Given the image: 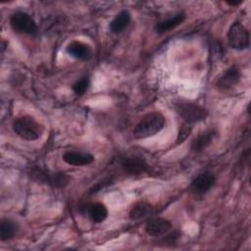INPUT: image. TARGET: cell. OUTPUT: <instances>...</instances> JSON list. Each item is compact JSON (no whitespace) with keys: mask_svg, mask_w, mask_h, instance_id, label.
Instances as JSON below:
<instances>
[{"mask_svg":"<svg viewBox=\"0 0 251 251\" xmlns=\"http://www.w3.org/2000/svg\"><path fill=\"white\" fill-rule=\"evenodd\" d=\"M165 123V117L160 112H151L137 123L133 129V136L137 139L153 136L163 129Z\"/></svg>","mask_w":251,"mask_h":251,"instance_id":"6da1fadb","label":"cell"},{"mask_svg":"<svg viewBox=\"0 0 251 251\" xmlns=\"http://www.w3.org/2000/svg\"><path fill=\"white\" fill-rule=\"evenodd\" d=\"M13 130L23 139L36 140L41 136L44 127L32 117L22 116L14 121Z\"/></svg>","mask_w":251,"mask_h":251,"instance_id":"7a4b0ae2","label":"cell"},{"mask_svg":"<svg viewBox=\"0 0 251 251\" xmlns=\"http://www.w3.org/2000/svg\"><path fill=\"white\" fill-rule=\"evenodd\" d=\"M30 177L34 181L48 184L52 187H65L70 182V176L62 172H49L34 168L29 172Z\"/></svg>","mask_w":251,"mask_h":251,"instance_id":"3957f363","label":"cell"},{"mask_svg":"<svg viewBox=\"0 0 251 251\" xmlns=\"http://www.w3.org/2000/svg\"><path fill=\"white\" fill-rule=\"evenodd\" d=\"M175 108L176 113L187 124L201 122L208 116V111L204 107L193 102H178Z\"/></svg>","mask_w":251,"mask_h":251,"instance_id":"277c9868","label":"cell"},{"mask_svg":"<svg viewBox=\"0 0 251 251\" xmlns=\"http://www.w3.org/2000/svg\"><path fill=\"white\" fill-rule=\"evenodd\" d=\"M10 25L17 33L34 35L37 32V25L35 21L25 12H15L10 18Z\"/></svg>","mask_w":251,"mask_h":251,"instance_id":"5b68a950","label":"cell"},{"mask_svg":"<svg viewBox=\"0 0 251 251\" xmlns=\"http://www.w3.org/2000/svg\"><path fill=\"white\" fill-rule=\"evenodd\" d=\"M227 40L231 48L235 50H244L249 47V31L240 22H234L228 28Z\"/></svg>","mask_w":251,"mask_h":251,"instance_id":"8992f818","label":"cell"},{"mask_svg":"<svg viewBox=\"0 0 251 251\" xmlns=\"http://www.w3.org/2000/svg\"><path fill=\"white\" fill-rule=\"evenodd\" d=\"M173 227L172 223L165 218H152L145 225V231L148 235L158 237L167 234Z\"/></svg>","mask_w":251,"mask_h":251,"instance_id":"52a82bcc","label":"cell"},{"mask_svg":"<svg viewBox=\"0 0 251 251\" xmlns=\"http://www.w3.org/2000/svg\"><path fill=\"white\" fill-rule=\"evenodd\" d=\"M66 51L71 57L80 61H88L93 55L91 47L88 44L78 40L71 41L67 45Z\"/></svg>","mask_w":251,"mask_h":251,"instance_id":"ba28073f","label":"cell"},{"mask_svg":"<svg viewBox=\"0 0 251 251\" xmlns=\"http://www.w3.org/2000/svg\"><path fill=\"white\" fill-rule=\"evenodd\" d=\"M216 182L214 174L210 172H204L198 175L191 183V190L195 194H204L210 190Z\"/></svg>","mask_w":251,"mask_h":251,"instance_id":"9c48e42d","label":"cell"},{"mask_svg":"<svg viewBox=\"0 0 251 251\" xmlns=\"http://www.w3.org/2000/svg\"><path fill=\"white\" fill-rule=\"evenodd\" d=\"M240 77L241 72L239 68L233 65L223 74V75L218 79L216 84L220 89H228L236 85L240 80Z\"/></svg>","mask_w":251,"mask_h":251,"instance_id":"30bf717a","label":"cell"},{"mask_svg":"<svg viewBox=\"0 0 251 251\" xmlns=\"http://www.w3.org/2000/svg\"><path fill=\"white\" fill-rule=\"evenodd\" d=\"M122 168L127 174L139 175L148 170V164L139 156H130L123 160Z\"/></svg>","mask_w":251,"mask_h":251,"instance_id":"8fae6325","label":"cell"},{"mask_svg":"<svg viewBox=\"0 0 251 251\" xmlns=\"http://www.w3.org/2000/svg\"><path fill=\"white\" fill-rule=\"evenodd\" d=\"M217 130L215 128H209L203 132H200L195 136L192 141L190 148L193 152H201L205 150L217 136Z\"/></svg>","mask_w":251,"mask_h":251,"instance_id":"7c38bea8","label":"cell"},{"mask_svg":"<svg viewBox=\"0 0 251 251\" xmlns=\"http://www.w3.org/2000/svg\"><path fill=\"white\" fill-rule=\"evenodd\" d=\"M63 161L70 166H86L94 161V157L90 153L78 151H67L63 154Z\"/></svg>","mask_w":251,"mask_h":251,"instance_id":"4fadbf2b","label":"cell"},{"mask_svg":"<svg viewBox=\"0 0 251 251\" xmlns=\"http://www.w3.org/2000/svg\"><path fill=\"white\" fill-rule=\"evenodd\" d=\"M84 212H86L89 219L96 223H102L108 217V209L102 202H93L86 205Z\"/></svg>","mask_w":251,"mask_h":251,"instance_id":"5bb4252c","label":"cell"},{"mask_svg":"<svg viewBox=\"0 0 251 251\" xmlns=\"http://www.w3.org/2000/svg\"><path fill=\"white\" fill-rule=\"evenodd\" d=\"M185 19H186L185 13L184 12H179V13L176 14L175 16H173L172 18H169L167 20L159 22L155 25V30L159 34H164V33L170 31V30L176 28L179 25H181L184 22Z\"/></svg>","mask_w":251,"mask_h":251,"instance_id":"9a60e30c","label":"cell"},{"mask_svg":"<svg viewBox=\"0 0 251 251\" xmlns=\"http://www.w3.org/2000/svg\"><path fill=\"white\" fill-rule=\"evenodd\" d=\"M130 20H131V16L128 11H126V10L121 11L111 21V23L109 25L110 30L115 34H119V33L123 32L128 26Z\"/></svg>","mask_w":251,"mask_h":251,"instance_id":"2e32d148","label":"cell"},{"mask_svg":"<svg viewBox=\"0 0 251 251\" xmlns=\"http://www.w3.org/2000/svg\"><path fill=\"white\" fill-rule=\"evenodd\" d=\"M154 212V207L147 202H138L134 204L129 211V218L131 220H140L150 216Z\"/></svg>","mask_w":251,"mask_h":251,"instance_id":"e0dca14e","label":"cell"},{"mask_svg":"<svg viewBox=\"0 0 251 251\" xmlns=\"http://www.w3.org/2000/svg\"><path fill=\"white\" fill-rule=\"evenodd\" d=\"M18 231V226L15 222L3 219L0 223V239L2 241L9 240L13 238Z\"/></svg>","mask_w":251,"mask_h":251,"instance_id":"ac0fdd59","label":"cell"},{"mask_svg":"<svg viewBox=\"0 0 251 251\" xmlns=\"http://www.w3.org/2000/svg\"><path fill=\"white\" fill-rule=\"evenodd\" d=\"M89 85H90L89 77L88 76H82L81 78H79L78 80H76L73 84V91L76 95L81 96V95H83L87 91Z\"/></svg>","mask_w":251,"mask_h":251,"instance_id":"d6986e66","label":"cell"},{"mask_svg":"<svg viewBox=\"0 0 251 251\" xmlns=\"http://www.w3.org/2000/svg\"><path fill=\"white\" fill-rule=\"evenodd\" d=\"M191 130V127L188 126V124L186 123V125H183L181 126V128L179 129V133H178V136H177V139H176V142L177 143H181L183 142V140L189 135V132Z\"/></svg>","mask_w":251,"mask_h":251,"instance_id":"ffe728a7","label":"cell"},{"mask_svg":"<svg viewBox=\"0 0 251 251\" xmlns=\"http://www.w3.org/2000/svg\"><path fill=\"white\" fill-rule=\"evenodd\" d=\"M242 3H243V0H239V1H226V4H228L230 6H239Z\"/></svg>","mask_w":251,"mask_h":251,"instance_id":"44dd1931","label":"cell"}]
</instances>
